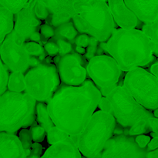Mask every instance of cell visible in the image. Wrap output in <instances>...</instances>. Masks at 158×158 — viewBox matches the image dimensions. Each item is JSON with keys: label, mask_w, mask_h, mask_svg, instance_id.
I'll return each mask as SVG.
<instances>
[{"label": "cell", "mask_w": 158, "mask_h": 158, "mask_svg": "<svg viewBox=\"0 0 158 158\" xmlns=\"http://www.w3.org/2000/svg\"><path fill=\"white\" fill-rule=\"evenodd\" d=\"M35 13L40 20H44L46 21L49 16V12H48L47 7L44 3V1L42 0H37L35 6Z\"/></svg>", "instance_id": "obj_34"}, {"label": "cell", "mask_w": 158, "mask_h": 158, "mask_svg": "<svg viewBox=\"0 0 158 158\" xmlns=\"http://www.w3.org/2000/svg\"><path fill=\"white\" fill-rule=\"evenodd\" d=\"M55 30L56 28L47 23H43L40 27V35H41V41L42 44L44 46L48 41L53 38L55 36Z\"/></svg>", "instance_id": "obj_30"}, {"label": "cell", "mask_w": 158, "mask_h": 158, "mask_svg": "<svg viewBox=\"0 0 158 158\" xmlns=\"http://www.w3.org/2000/svg\"><path fill=\"white\" fill-rule=\"evenodd\" d=\"M25 43L13 30L1 43L2 62L11 73H26L30 69V56L25 47Z\"/></svg>", "instance_id": "obj_9"}, {"label": "cell", "mask_w": 158, "mask_h": 158, "mask_svg": "<svg viewBox=\"0 0 158 158\" xmlns=\"http://www.w3.org/2000/svg\"><path fill=\"white\" fill-rule=\"evenodd\" d=\"M47 7L49 16L46 23L57 28L73 21L75 9L74 2L70 0H43Z\"/></svg>", "instance_id": "obj_14"}, {"label": "cell", "mask_w": 158, "mask_h": 158, "mask_svg": "<svg viewBox=\"0 0 158 158\" xmlns=\"http://www.w3.org/2000/svg\"><path fill=\"white\" fill-rule=\"evenodd\" d=\"M53 62L63 84L79 86L86 80V68L89 62L83 56L77 52H73L64 56H57L54 57Z\"/></svg>", "instance_id": "obj_11"}, {"label": "cell", "mask_w": 158, "mask_h": 158, "mask_svg": "<svg viewBox=\"0 0 158 158\" xmlns=\"http://www.w3.org/2000/svg\"><path fill=\"white\" fill-rule=\"evenodd\" d=\"M151 40L139 29H117L107 44V50L123 72L147 66L155 60Z\"/></svg>", "instance_id": "obj_2"}, {"label": "cell", "mask_w": 158, "mask_h": 158, "mask_svg": "<svg viewBox=\"0 0 158 158\" xmlns=\"http://www.w3.org/2000/svg\"><path fill=\"white\" fill-rule=\"evenodd\" d=\"M148 123H149L151 129L153 133H158V118L157 117H152V118L148 119Z\"/></svg>", "instance_id": "obj_40"}, {"label": "cell", "mask_w": 158, "mask_h": 158, "mask_svg": "<svg viewBox=\"0 0 158 158\" xmlns=\"http://www.w3.org/2000/svg\"><path fill=\"white\" fill-rule=\"evenodd\" d=\"M99 108L100 109V110L103 111V112L107 113V114H110L113 115V110H112V106H111L110 102L109 101L106 97H102V98L100 99V101L99 103Z\"/></svg>", "instance_id": "obj_37"}, {"label": "cell", "mask_w": 158, "mask_h": 158, "mask_svg": "<svg viewBox=\"0 0 158 158\" xmlns=\"http://www.w3.org/2000/svg\"><path fill=\"white\" fill-rule=\"evenodd\" d=\"M124 131L125 128L118 123H117V126L115 127V131H114V136H120V135H124Z\"/></svg>", "instance_id": "obj_42"}, {"label": "cell", "mask_w": 158, "mask_h": 158, "mask_svg": "<svg viewBox=\"0 0 158 158\" xmlns=\"http://www.w3.org/2000/svg\"><path fill=\"white\" fill-rule=\"evenodd\" d=\"M151 49H152V52H153V54H154V56H158V45L156 44V43H153L152 41H151Z\"/></svg>", "instance_id": "obj_45"}, {"label": "cell", "mask_w": 158, "mask_h": 158, "mask_svg": "<svg viewBox=\"0 0 158 158\" xmlns=\"http://www.w3.org/2000/svg\"><path fill=\"white\" fill-rule=\"evenodd\" d=\"M29 3L27 0H0V6L6 8L13 15L19 13Z\"/></svg>", "instance_id": "obj_25"}, {"label": "cell", "mask_w": 158, "mask_h": 158, "mask_svg": "<svg viewBox=\"0 0 158 158\" xmlns=\"http://www.w3.org/2000/svg\"><path fill=\"white\" fill-rule=\"evenodd\" d=\"M36 119L39 125L44 128L46 133L49 131V130L56 127L51 118L50 115L48 110L47 104L42 102H39L36 105Z\"/></svg>", "instance_id": "obj_21"}, {"label": "cell", "mask_w": 158, "mask_h": 158, "mask_svg": "<svg viewBox=\"0 0 158 158\" xmlns=\"http://www.w3.org/2000/svg\"><path fill=\"white\" fill-rule=\"evenodd\" d=\"M43 154V147L39 143H33L31 149V154L27 158H41Z\"/></svg>", "instance_id": "obj_38"}, {"label": "cell", "mask_w": 158, "mask_h": 158, "mask_svg": "<svg viewBox=\"0 0 158 158\" xmlns=\"http://www.w3.org/2000/svg\"><path fill=\"white\" fill-rule=\"evenodd\" d=\"M80 32L76 28L75 25L73 21L69 23H65L59 27L56 28L55 30V39H62V40H66L72 43L73 45L75 44V41L77 37L78 36Z\"/></svg>", "instance_id": "obj_20"}, {"label": "cell", "mask_w": 158, "mask_h": 158, "mask_svg": "<svg viewBox=\"0 0 158 158\" xmlns=\"http://www.w3.org/2000/svg\"><path fill=\"white\" fill-rule=\"evenodd\" d=\"M106 97L110 102L116 120L124 128L131 127L139 120L155 117L154 113L141 106L124 87L117 86Z\"/></svg>", "instance_id": "obj_8"}, {"label": "cell", "mask_w": 158, "mask_h": 158, "mask_svg": "<svg viewBox=\"0 0 158 158\" xmlns=\"http://www.w3.org/2000/svg\"><path fill=\"white\" fill-rule=\"evenodd\" d=\"M148 151L136 142V137L114 136L106 143L101 158H147Z\"/></svg>", "instance_id": "obj_12"}, {"label": "cell", "mask_w": 158, "mask_h": 158, "mask_svg": "<svg viewBox=\"0 0 158 158\" xmlns=\"http://www.w3.org/2000/svg\"><path fill=\"white\" fill-rule=\"evenodd\" d=\"M147 158H158V149L155 151L148 152L146 155Z\"/></svg>", "instance_id": "obj_44"}, {"label": "cell", "mask_w": 158, "mask_h": 158, "mask_svg": "<svg viewBox=\"0 0 158 158\" xmlns=\"http://www.w3.org/2000/svg\"><path fill=\"white\" fill-rule=\"evenodd\" d=\"M148 152H150V151H155V150L158 149V137H156V138H153L152 140H151L148 145L146 148Z\"/></svg>", "instance_id": "obj_41"}, {"label": "cell", "mask_w": 158, "mask_h": 158, "mask_svg": "<svg viewBox=\"0 0 158 158\" xmlns=\"http://www.w3.org/2000/svg\"><path fill=\"white\" fill-rule=\"evenodd\" d=\"M151 73L156 77L158 80V61L153 63L151 66Z\"/></svg>", "instance_id": "obj_43"}, {"label": "cell", "mask_w": 158, "mask_h": 158, "mask_svg": "<svg viewBox=\"0 0 158 158\" xmlns=\"http://www.w3.org/2000/svg\"><path fill=\"white\" fill-rule=\"evenodd\" d=\"M123 87L145 109H158V80L151 73L141 67L129 71Z\"/></svg>", "instance_id": "obj_7"}, {"label": "cell", "mask_w": 158, "mask_h": 158, "mask_svg": "<svg viewBox=\"0 0 158 158\" xmlns=\"http://www.w3.org/2000/svg\"><path fill=\"white\" fill-rule=\"evenodd\" d=\"M26 94L36 101L48 103L61 85L57 67L43 62L29 69L25 75Z\"/></svg>", "instance_id": "obj_6"}, {"label": "cell", "mask_w": 158, "mask_h": 158, "mask_svg": "<svg viewBox=\"0 0 158 158\" xmlns=\"http://www.w3.org/2000/svg\"><path fill=\"white\" fill-rule=\"evenodd\" d=\"M151 131H152L148 123V120H139L131 127L125 128L124 135L137 137L140 135H144V134H148Z\"/></svg>", "instance_id": "obj_24"}, {"label": "cell", "mask_w": 158, "mask_h": 158, "mask_svg": "<svg viewBox=\"0 0 158 158\" xmlns=\"http://www.w3.org/2000/svg\"><path fill=\"white\" fill-rule=\"evenodd\" d=\"M36 100L26 93L7 90L0 97V131L9 134L32 127L36 117Z\"/></svg>", "instance_id": "obj_4"}, {"label": "cell", "mask_w": 158, "mask_h": 158, "mask_svg": "<svg viewBox=\"0 0 158 158\" xmlns=\"http://www.w3.org/2000/svg\"><path fill=\"white\" fill-rule=\"evenodd\" d=\"M114 115L96 111L83 132L70 137L86 158H101L106 143L114 137L117 126Z\"/></svg>", "instance_id": "obj_5"}, {"label": "cell", "mask_w": 158, "mask_h": 158, "mask_svg": "<svg viewBox=\"0 0 158 158\" xmlns=\"http://www.w3.org/2000/svg\"><path fill=\"white\" fill-rule=\"evenodd\" d=\"M89 41H90V36L87 34H79L78 36L77 37L75 41V44L74 46H80V47L84 48L86 49L89 44Z\"/></svg>", "instance_id": "obj_36"}, {"label": "cell", "mask_w": 158, "mask_h": 158, "mask_svg": "<svg viewBox=\"0 0 158 158\" xmlns=\"http://www.w3.org/2000/svg\"><path fill=\"white\" fill-rule=\"evenodd\" d=\"M52 40L56 43L57 46H58L59 49H60L59 56H64L68 55V54L75 52L74 45H73L69 42L62 40V39L52 38Z\"/></svg>", "instance_id": "obj_29"}, {"label": "cell", "mask_w": 158, "mask_h": 158, "mask_svg": "<svg viewBox=\"0 0 158 158\" xmlns=\"http://www.w3.org/2000/svg\"><path fill=\"white\" fill-rule=\"evenodd\" d=\"M151 137L146 135H140L136 137V142L141 148H146L148 143L151 142Z\"/></svg>", "instance_id": "obj_39"}, {"label": "cell", "mask_w": 158, "mask_h": 158, "mask_svg": "<svg viewBox=\"0 0 158 158\" xmlns=\"http://www.w3.org/2000/svg\"><path fill=\"white\" fill-rule=\"evenodd\" d=\"M151 136L153 137V138H156V137H158V133L157 134H156V133H151Z\"/></svg>", "instance_id": "obj_46"}, {"label": "cell", "mask_w": 158, "mask_h": 158, "mask_svg": "<svg viewBox=\"0 0 158 158\" xmlns=\"http://www.w3.org/2000/svg\"><path fill=\"white\" fill-rule=\"evenodd\" d=\"M86 72L97 88H107L117 84L123 71L112 56L104 55L89 61Z\"/></svg>", "instance_id": "obj_10"}, {"label": "cell", "mask_w": 158, "mask_h": 158, "mask_svg": "<svg viewBox=\"0 0 158 158\" xmlns=\"http://www.w3.org/2000/svg\"><path fill=\"white\" fill-rule=\"evenodd\" d=\"M43 46H44V49L46 50V53H47V55L49 57H56L59 56L60 49H59L56 43L52 39H51L49 41H48Z\"/></svg>", "instance_id": "obj_35"}, {"label": "cell", "mask_w": 158, "mask_h": 158, "mask_svg": "<svg viewBox=\"0 0 158 158\" xmlns=\"http://www.w3.org/2000/svg\"><path fill=\"white\" fill-rule=\"evenodd\" d=\"M36 122H34V123L32 124V126L30 128V133L31 135H32V140H33L35 143H41L44 140L45 137H46V134H47L46 131H45L44 128L42 127L40 125L35 124Z\"/></svg>", "instance_id": "obj_31"}, {"label": "cell", "mask_w": 158, "mask_h": 158, "mask_svg": "<svg viewBox=\"0 0 158 158\" xmlns=\"http://www.w3.org/2000/svg\"><path fill=\"white\" fill-rule=\"evenodd\" d=\"M13 14L9 10L0 6V43H2L5 39L9 34L14 30L15 23H14Z\"/></svg>", "instance_id": "obj_19"}, {"label": "cell", "mask_w": 158, "mask_h": 158, "mask_svg": "<svg viewBox=\"0 0 158 158\" xmlns=\"http://www.w3.org/2000/svg\"><path fill=\"white\" fill-rule=\"evenodd\" d=\"M36 1H29L27 6L17 15H15L14 30L25 42H29L33 35L40 32L42 21L35 13Z\"/></svg>", "instance_id": "obj_13"}, {"label": "cell", "mask_w": 158, "mask_h": 158, "mask_svg": "<svg viewBox=\"0 0 158 158\" xmlns=\"http://www.w3.org/2000/svg\"><path fill=\"white\" fill-rule=\"evenodd\" d=\"M25 47L29 56L38 59L42 63H43L45 60L47 58L48 55L45 50L44 46L40 43L32 41L26 42L25 43Z\"/></svg>", "instance_id": "obj_23"}, {"label": "cell", "mask_w": 158, "mask_h": 158, "mask_svg": "<svg viewBox=\"0 0 158 158\" xmlns=\"http://www.w3.org/2000/svg\"><path fill=\"white\" fill-rule=\"evenodd\" d=\"M9 69L7 66L1 62V74H0V78H1V89H0V94L2 95L6 91L8 90V84H9V80L10 74H9Z\"/></svg>", "instance_id": "obj_32"}, {"label": "cell", "mask_w": 158, "mask_h": 158, "mask_svg": "<svg viewBox=\"0 0 158 158\" xmlns=\"http://www.w3.org/2000/svg\"><path fill=\"white\" fill-rule=\"evenodd\" d=\"M8 90L15 93H23V91H26L24 73H11L8 84Z\"/></svg>", "instance_id": "obj_22"}, {"label": "cell", "mask_w": 158, "mask_h": 158, "mask_svg": "<svg viewBox=\"0 0 158 158\" xmlns=\"http://www.w3.org/2000/svg\"><path fill=\"white\" fill-rule=\"evenodd\" d=\"M81 153L70 137L51 145L41 158H82Z\"/></svg>", "instance_id": "obj_18"}, {"label": "cell", "mask_w": 158, "mask_h": 158, "mask_svg": "<svg viewBox=\"0 0 158 158\" xmlns=\"http://www.w3.org/2000/svg\"><path fill=\"white\" fill-rule=\"evenodd\" d=\"M100 41L97 40V39L94 38V37L90 36V41H89V44L88 47L86 48V52L83 56L85 57L88 62L90 61L93 58L96 56L97 55V51L98 49V46L100 45Z\"/></svg>", "instance_id": "obj_33"}, {"label": "cell", "mask_w": 158, "mask_h": 158, "mask_svg": "<svg viewBox=\"0 0 158 158\" xmlns=\"http://www.w3.org/2000/svg\"><path fill=\"white\" fill-rule=\"evenodd\" d=\"M0 158H27L26 151L15 134L0 132Z\"/></svg>", "instance_id": "obj_17"}, {"label": "cell", "mask_w": 158, "mask_h": 158, "mask_svg": "<svg viewBox=\"0 0 158 158\" xmlns=\"http://www.w3.org/2000/svg\"><path fill=\"white\" fill-rule=\"evenodd\" d=\"M154 117H157V118H158V109L155 110H154Z\"/></svg>", "instance_id": "obj_47"}, {"label": "cell", "mask_w": 158, "mask_h": 158, "mask_svg": "<svg viewBox=\"0 0 158 158\" xmlns=\"http://www.w3.org/2000/svg\"><path fill=\"white\" fill-rule=\"evenodd\" d=\"M19 138L23 145V148L26 151V155L29 157L31 154V149L32 147V137L31 135L30 131L28 129H22L19 134Z\"/></svg>", "instance_id": "obj_28"}, {"label": "cell", "mask_w": 158, "mask_h": 158, "mask_svg": "<svg viewBox=\"0 0 158 158\" xmlns=\"http://www.w3.org/2000/svg\"><path fill=\"white\" fill-rule=\"evenodd\" d=\"M142 32L152 41L158 45V18L154 22L143 25Z\"/></svg>", "instance_id": "obj_27"}, {"label": "cell", "mask_w": 158, "mask_h": 158, "mask_svg": "<svg viewBox=\"0 0 158 158\" xmlns=\"http://www.w3.org/2000/svg\"><path fill=\"white\" fill-rule=\"evenodd\" d=\"M124 2L143 24L153 23L158 18V0H126Z\"/></svg>", "instance_id": "obj_16"}, {"label": "cell", "mask_w": 158, "mask_h": 158, "mask_svg": "<svg viewBox=\"0 0 158 158\" xmlns=\"http://www.w3.org/2000/svg\"><path fill=\"white\" fill-rule=\"evenodd\" d=\"M75 15L73 23L80 34H87L100 43H107L116 30L107 2L78 0L74 2Z\"/></svg>", "instance_id": "obj_3"}, {"label": "cell", "mask_w": 158, "mask_h": 158, "mask_svg": "<svg viewBox=\"0 0 158 158\" xmlns=\"http://www.w3.org/2000/svg\"><path fill=\"white\" fill-rule=\"evenodd\" d=\"M107 3L114 22L117 26H120V29L127 30L142 29L144 24L140 22L133 11L127 6L124 1L111 0L108 1Z\"/></svg>", "instance_id": "obj_15"}, {"label": "cell", "mask_w": 158, "mask_h": 158, "mask_svg": "<svg viewBox=\"0 0 158 158\" xmlns=\"http://www.w3.org/2000/svg\"><path fill=\"white\" fill-rule=\"evenodd\" d=\"M47 141L49 144L53 145L58 142L63 141L65 139L69 137V135L57 127H54L47 133Z\"/></svg>", "instance_id": "obj_26"}, {"label": "cell", "mask_w": 158, "mask_h": 158, "mask_svg": "<svg viewBox=\"0 0 158 158\" xmlns=\"http://www.w3.org/2000/svg\"><path fill=\"white\" fill-rule=\"evenodd\" d=\"M101 98L100 90L89 79L79 86L61 83L47 103L48 110L56 127L75 137L85 129Z\"/></svg>", "instance_id": "obj_1"}]
</instances>
